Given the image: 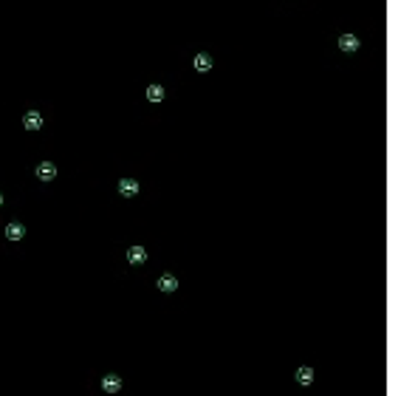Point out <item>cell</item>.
Instances as JSON below:
<instances>
[{"label": "cell", "mask_w": 398, "mask_h": 396, "mask_svg": "<svg viewBox=\"0 0 398 396\" xmlns=\"http://www.w3.org/2000/svg\"><path fill=\"white\" fill-rule=\"evenodd\" d=\"M297 382H299V385H311L313 382V368H297Z\"/></svg>", "instance_id": "cell-10"}, {"label": "cell", "mask_w": 398, "mask_h": 396, "mask_svg": "<svg viewBox=\"0 0 398 396\" xmlns=\"http://www.w3.org/2000/svg\"><path fill=\"white\" fill-rule=\"evenodd\" d=\"M37 176H40V181H51V178L57 176V167H54L51 161H43V164L37 167Z\"/></svg>", "instance_id": "cell-8"}, {"label": "cell", "mask_w": 398, "mask_h": 396, "mask_svg": "<svg viewBox=\"0 0 398 396\" xmlns=\"http://www.w3.org/2000/svg\"><path fill=\"white\" fill-rule=\"evenodd\" d=\"M119 195L121 198H136V195H139V181H136V178H121L119 181Z\"/></svg>", "instance_id": "cell-1"}, {"label": "cell", "mask_w": 398, "mask_h": 396, "mask_svg": "<svg viewBox=\"0 0 398 396\" xmlns=\"http://www.w3.org/2000/svg\"><path fill=\"white\" fill-rule=\"evenodd\" d=\"M23 125H26L28 131H40V128H43V114H40V111H28V114L23 116Z\"/></svg>", "instance_id": "cell-3"}, {"label": "cell", "mask_w": 398, "mask_h": 396, "mask_svg": "<svg viewBox=\"0 0 398 396\" xmlns=\"http://www.w3.org/2000/svg\"><path fill=\"white\" fill-rule=\"evenodd\" d=\"M0 204H3V195H0Z\"/></svg>", "instance_id": "cell-12"}, {"label": "cell", "mask_w": 398, "mask_h": 396, "mask_svg": "<svg viewBox=\"0 0 398 396\" xmlns=\"http://www.w3.org/2000/svg\"><path fill=\"white\" fill-rule=\"evenodd\" d=\"M192 65H195V71H200V74H206V71L212 68V57H209V54H198Z\"/></svg>", "instance_id": "cell-9"}, {"label": "cell", "mask_w": 398, "mask_h": 396, "mask_svg": "<svg viewBox=\"0 0 398 396\" xmlns=\"http://www.w3.org/2000/svg\"><path fill=\"white\" fill-rule=\"evenodd\" d=\"M127 261L133 266H141L144 261H147V249H144V247H130L127 249Z\"/></svg>", "instance_id": "cell-5"}, {"label": "cell", "mask_w": 398, "mask_h": 396, "mask_svg": "<svg viewBox=\"0 0 398 396\" xmlns=\"http://www.w3.org/2000/svg\"><path fill=\"white\" fill-rule=\"evenodd\" d=\"M23 235H26V227H23L20 221H9V224H6V238H9V241H23Z\"/></svg>", "instance_id": "cell-2"}, {"label": "cell", "mask_w": 398, "mask_h": 396, "mask_svg": "<svg viewBox=\"0 0 398 396\" xmlns=\"http://www.w3.org/2000/svg\"><path fill=\"white\" fill-rule=\"evenodd\" d=\"M359 45H362V43H359V37H356V34H342V37H339V48L347 51V54L359 51Z\"/></svg>", "instance_id": "cell-4"}, {"label": "cell", "mask_w": 398, "mask_h": 396, "mask_svg": "<svg viewBox=\"0 0 398 396\" xmlns=\"http://www.w3.org/2000/svg\"><path fill=\"white\" fill-rule=\"evenodd\" d=\"M102 391L104 394H119L121 391V379L116 377V374H107V377L102 379Z\"/></svg>", "instance_id": "cell-6"}, {"label": "cell", "mask_w": 398, "mask_h": 396, "mask_svg": "<svg viewBox=\"0 0 398 396\" xmlns=\"http://www.w3.org/2000/svg\"><path fill=\"white\" fill-rule=\"evenodd\" d=\"M147 99H150V102H161V99H164V88H161V85H150V88H147Z\"/></svg>", "instance_id": "cell-11"}, {"label": "cell", "mask_w": 398, "mask_h": 396, "mask_svg": "<svg viewBox=\"0 0 398 396\" xmlns=\"http://www.w3.org/2000/svg\"><path fill=\"white\" fill-rule=\"evenodd\" d=\"M158 289L167 291V294L175 291V289H178V277H175V274H161V277H158Z\"/></svg>", "instance_id": "cell-7"}]
</instances>
